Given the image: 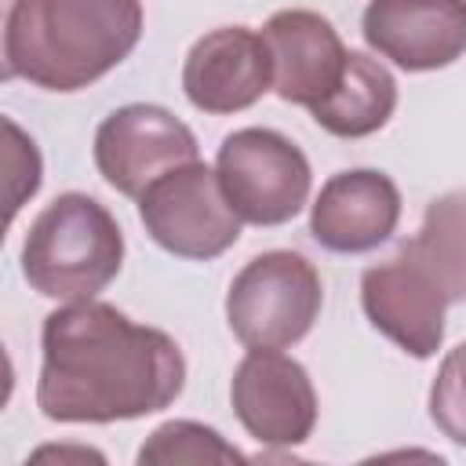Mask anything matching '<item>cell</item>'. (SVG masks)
I'll return each mask as SVG.
<instances>
[{"instance_id": "1", "label": "cell", "mask_w": 466, "mask_h": 466, "mask_svg": "<svg viewBox=\"0 0 466 466\" xmlns=\"http://www.w3.org/2000/svg\"><path fill=\"white\" fill-rule=\"evenodd\" d=\"M186 390L178 342L109 302H62L40 328L36 408L51 422H131Z\"/></svg>"}, {"instance_id": "2", "label": "cell", "mask_w": 466, "mask_h": 466, "mask_svg": "<svg viewBox=\"0 0 466 466\" xmlns=\"http://www.w3.org/2000/svg\"><path fill=\"white\" fill-rule=\"evenodd\" d=\"M466 299V189L426 204L400 251L360 277V306L375 331L426 360L444 342V313Z\"/></svg>"}, {"instance_id": "3", "label": "cell", "mask_w": 466, "mask_h": 466, "mask_svg": "<svg viewBox=\"0 0 466 466\" xmlns=\"http://www.w3.org/2000/svg\"><path fill=\"white\" fill-rule=\"evenodd\" d=\"M142 25V0H11L4 76L58 95L91 87L138 47Z\"/></svg>"}, {"instance_id": "4", "label": "cell", "mask_w": 466, "mask_h": 466, "mask_svg": "<svg viewBox=\"0 0 466 466\" xmlns=\"http://www.w3.org/2000/svg\"><path fill=\"white\" fill-rule=\"evenodd\" d=\"M124 266V233L106 204L87 193L55 197L22 240L25 284L55 302H87Z\"/></svg>"}, {"instance_id": "5", "label": "cell", "mask_w": 466, "mask_h": 466, "mask_svg": "<svg viewBox=\"0 0 466 466\" xmlns=\"http://www.w3.org/2000/svg\"><path fill=\"white\" fill-rule=\"evenodd\" d=\"M324 306V284L299 251H262L226 291V324L248 350H288L309 335Z\"/></svg>"}, {"instance_id": "6", "label": "cell", "mask_w": 466, "mask_h": 466, "mask_svg": "<svg viewBox=\"0 0 466 466\" xmlns=\"http://www.w3.org/2000/svg\"><path fill=\"white\" fill-rule=\"evenodd\" d=\"M215 175L240 222L251 226L291 222L313 189L306 153L273 127H240L226 135L215 157Z\"/></svg>"}, {"instance_id": "7", "label": "cell", "mask_w": 466, "mask_h": 466, "mask_svg": "<svg viewBox=\"0 0 466 466\" xmlns=\"http://www.w3.org/2000/svg\"><path fill=\"white\" fill-rule=\"evenodd\" d=\"M138 218L153 244L189 262H211L240 240V215L226 200L215 167L200 160L157 178L138 197Z\"/></svg>"}, {"instance_id": "8", "label": "cell", "mask_w": 466, "mask_h": 466, "mask_svg": "<svg viewBox=\"0 0 466 466\" xmlns=\"http://www.w3.org/2000/svg\"><path fill=\"white\" fill-rule=\"evenodd\" d=\"M200 160L197 135L164 106L131 102L95 131V167L124 197H142L157 178Z\"/></svg>"}, {"instance_id": "9", "label": "cell", "mask_w": 466, "mask_h": 466, "mask_svg": "<svg viewBox=\"0 0 466 466\" xmlns=\"http://www.w3.org/2000/svg\"><path fill=\"white\" fill-rule=\"evenodd\" d=\"M240 426L266 448L306 444L317 426V390L309 371L280 350H248L229 382Z\"/></svg>"}, {"instance_id": "10", "label": "cell", "mask_w": 466, "mask_h": 466, "mask_svg": "<svg viewBox=\"0 0 466 466\" xmlns=\"http://www.w3.org/2000/svg\"><path fill=\"white\" fill-rule=\"evenodd\" d=\"M364 44L404 73H430L466 55V0H368Z\"/></svg>"}, {"instance_id": "11", "label": "cell", "mask_w": 466, "mask_h": 466, "mask_svg": "<svg viewBox=\"0 0 466 466\" xmlns=\"http://www.w3.org/2000/svg\"><path fill=\"white\" fill-rule=\"evenodd\" d=\"M182 91L193 109L229 116L251 109L273 91V69L262 33L248 25H218L204 33L182 62Z\"/></svg>"}, {"instance_id": "12", "label": "cell", "mask_w": 466, "mask_h": 466, "mask_svg": "<svg viewBox=\"0 0 466 466\" xmlns=\"http://www.w3.org/2000/svg\"><path fill=\"white\" fill-rule=\"evenodd\" d=\"M400 222V189L386 171L350 167L331 175L313 208L309 237L335 255H364L386 244Z\"/></svg>"}, {"instance_id": "13", "label": "cell", "mask_w": 466, "mask_h": 466, "mask_svg": "<svg viewBox=\"0 0 466 466\" xmlns=\"http://www.w3.org/2000/svg\"><path fill=\"white\" fill-rule=\"evenodd\" d=\"M262 40L269 51L273 91L291 106L313 109L317 102H324L339 87L350 62V51L335 25L306 7L273 11L262 25Z\"/></svg>"}, {"instance_id": "14", "label": "cell", "mask_w": 466, "mask_h": 466, "mask_svg": "<svg viewBox=\"0 0 466 466\" xmlns=\"http://www.w3.org/2000/svg\"><path fill=\"white\" fill-rule=\"evenodd\" d=\"M393 109H397L393 73L379 58L364 51H350L339 87L324 102H317L309 116L335 138H368L390 124Z\"/></svg>"}, {"instance_id": "15", "label": "cell", "mask_w": 466, "mask_h": 466, "mask_svg": "<svg viewBox=\"0 0 466 466\" xmlns=\"http://www.w3.org/2000/svg\"><path fill=\"white\" fill-rule=\"evenodd\" d=\"M142 466H178V462H244L240 448H233L218 430L193 422V419H171L149 433V441L138 448Z\"/></svg>"}, {"instance_id": "16", "label": "cell", "mask_w": 466, "mask_h": 466, "mask_svg": "<svg viewBox=\"0 0 466 466\" xmlns=\"http://www.w3.org/2000/svg\"><path fill=\"white\" fill-rule=\"evenodd\" d=\"M430 419L459 448H466V339L451 346L430 382Z\"/></svg>"}, {"instance_id": "17", "label": "cell", "mask_w": 466, "mask_h": 466, "mask_svg": "<svg viewBox=\"0 0 466 466\" xmlns=\"http://www.w3.org/2000/svg\"><path fill=\"white\" fill-rule=\"evenodd\" d=\"M7 131V167H11V193H7V218H15V211L40 189V153L36 142L7 116L4 120Z\"/></svg>"}, {"instance_id": "18", "label": "cell", "mask_w": 466, "mask_h": 466, "mask_svg": "<svg viewBox=\"0 0 466 466\" xmlns=\"http://www.w3.org/2000/svg\"><path fill=\"white\" fill-rule=\"evenodd\" d=\"M47 455H69V451H62V448H40V451H36V459H47ZM76 455H87V459H98V462H102L98 451H76Z\"/></svg>"}]
</instances>
